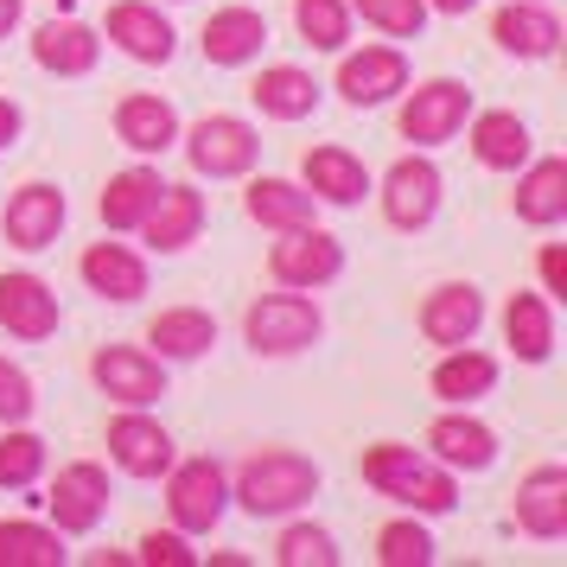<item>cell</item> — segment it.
<instances>
[{
    "mask_svg": "<svg viewBox=\"0 0 567 567\" xmlns=\"http://www.w3.org/2000/svg\"><path fill=\"white\" fill-rule=\"evenodd\" d=\"M363 485L414 516H446L460 504V472H446L427 446H402V440H377L363 453Z\"/></svg>",
    "mask_w": 567,
    "mask_h": 567,
    "instance_id": "1",
    "label": "cell"
},
{
    "mask_svg": "<svg viewBox=\"0 0 567 567\" xmlns=\"http://www.w3.org/2000/svg\"><path fill=\"white\" fill-rule=\"evenodd\" d=\"M319 485H326V472L307 453H293V446H256L249 460L236 465L230 497L249 516H293L319 497Z\"/></svg>",
    "mask_w": 567,
    "mask_h": 567,
    "instance_id": "2",
    "label": "cell"
},
{
    "mask_svg": "<svg viewBox=\"0 0 567 567\" xmlns=\"http://www.w3.org/2000/svg\"><path fill=\"white\" fill-rule=\"evenodd\" d=\"M319 332H326V312H319V300L300 293V287L261 293V300H249V312H243V338H249L256 358H300V351L319 344Z\"/></svg>",
    "mask_w": 567,
    "mask_h": 567,
    "instance_id": "3",
    "label": "cell"
},
{
    "mask_svg": "<svg viewBox=\"0 0 567 567\" xmlns=\"http://www.w3.org/2000/svg\"><path fill=\"white\" fill-rule=\"evenodd\" d=\"M230 511V472L210 460V453H192V460L166 465V516L179 536H210Z\"/></svg>",
    "mask_w": 567,
    "mask_h": 567,
    "instance_id": "4",
    "label": "cell"
},
{
    "mask_svg": "<svg viewBox=\"0 0 567 567\" xmlns=\"http://www.w3.org/2000/svg\"><path fill=\"white\" fill-rule=\"evenodd\" d=\"M179 147L198 179H249L261 159V134L243 115H198L192 128H179Z\"/></svg>",
    "mask_w": 567,
    "mask_h": 567,
    "instance_id": "5",
    "label": "cell"
},
{
    "mask_svg": "<svg viewBox=\"0 0 567 567\" xmlns=\"http://www.w3.org/2000/svg\"><path fill=\"white\" fill-rule=\"evenodd\" d=\"M465 115H472V90H465L460 78H427L402 96V122H395V128H402V141H414L421 154H434V147H446V141L465 128Z\"/></svg>",
    "mask_w": 567,
    "mask_h": 567,
    "instance_id": "6",
    "label": "cell"
},
{
    "mask_svg": "<svg viewBox=\"0 0 567 567\" xmlns=\"http://www.w3.org/2000/svg\"><path fill=\"white\" fill-rule=\"evenodd\" d=\"M268 275L281 287H300V293H319V287H332L344 275V243L332 230H281V243L268 249Z\"/></svg>",
    "mask_w": 567,
    "mask_h": 567,
    "instance_id": "7",
    "label": "cell"
},
{
    "mask_svg": "<svg viewBox=\"0 0 567 567\" xmlns=\"http://www.w3.org/2000/svg\"><path fill=\"white\" fill-rule=\"evenodd\" d=\"M383 217L395 224V230H427L440 217V198H446V179H440V166L421 147L414 154H402L395 166L383 173Z\"/></svg>",
    "mask_w": 567,
    "mask_h": 567,
    "instance_id": "8",
    "label": "cell"
},
{
    "mask_svg": "<svg viewBox=\"0 0 567 567\" xmlns=\"http://www.w3.org/2000/svg\"><path fill=\"white\" fill-rule=\"evenodd\" d=\"M409 52L402 45H363V52H338V96L351 109H377L389 96H402L409 90Z\"/></svg>",
    "mask_w": 567,
    "mask_h": 567,
    "instance_id": "9",
    "label": "cell"
},
{
    "mask_svg": "<svg viewBox=\"0 0 567 567\" xmlns=\"http://www.w3.org/2000/svg\"><path fill=\"white\" fill-rule=\"evenodd\" d=\"M45 516H52L58 536H90L109 516V472L96 460H71L52 478V497H45Z\"/></svg>",
    "mask_w": 567,
    "mask_h": 567,
    "instance_id": "10",
    "label": "cell"
},
{
    "mask_svg": "<svg viewBox=\"0 0 567 567\" xmlns=\"http://www.w3.org/2000/svg\"><path fill=\"white\" fill-rule=\"evenodd\" d=\"M90 377L103 389L109 402H122V409H154L159 395H166V363L154 351H134V344H103L96 358H90Z\"/></svg>",
    "mask_w": 567,
    "mask_h": 567,
    "instance_id": "11",
    "label": "cell"
},
{
    "mask_svg": "<svg viewBox=\"0 0 567 567\" xmlns=\"http://www.w3.org/2000/svg\"><path fill=\"white\" fill-rule=\"evenodd\" d=\"M103 39L134 64H173V52H179V32L159 13V0H115L103 20Z\"/></svg>",
    "mask_w": 567,
    "mask_h": 567,
    "instance_id": "12",
    "label": "cell"
},
{
    "mask_svg": "<svg viewBox=\"0 0 567 567\" xmlns=\"http://www.w3.org/2000/svg\"><path fill=\"white\" fill-rule=\"evenodd\" d=\"M64 192H58L52 179H27L13 198H7V210H0V230H7V243L13 249H27V256H39V249H52L58 230H64Z\"/></svg>",
    "mask_w": 567,
    "mask_h": 567,
    "instance_id": "13",
    "label": "cell"
},
{
    "mask_svg": "<svg viewBox=\"0 0 567 567\" xmlns=\"http://www.w3.org/2000/svg\"><path fill=\"white\" fill-rule=\"evenodd\" d=\"M109 460L122 465L128 478H166V465L179 460V446H173V434L147 409H122L109 421Z\"/></svg>",
    "mask_w": 567,
    "mask_h": 567,
    "instance_id": "14",
    "label": "cell"
},
{
    "mask_svg": "<svg viewBox=\"0 0 567 567\" xmlns=\"http://www.w3.org/2000/svg\"><path fill=\"white\" fill-rule=\"evenodd\" d=\"M491 39H497V52L523 58V64H542V58L561 52V13L548 7V0H511V7H497V20H491Z\"/></svg>",
    "mask_w": 567,
    "mask_h": 567,
    "instance_id": "15",
    "label": "cell"
},
{
    "mask_svg": "<svg viewBox=\"0 0 567 567\" xmlns=\"http://www.w3.org/2000/svg\"><path fill=\"white\" fill-rule=\"evenodd\" d=\"M58 293L52 281H39L32 268H13V275H0V332L20 338V344H39V338L58 332Z\"/></svg>",
    "mask_w": 567,
    "mask_h": 567,
    "instance_id": "16",
    "label": "cell"
},
{
    "mask_svg": "<svg viewBox=\"0 0 567 567\" xmlns=\"http://www.w3.org/2000/svg\"><path fill=\"white\" fill-rule=\"evenodd\" d=\"M516 529L529 542H561L567 536V465L542 460L516 485Z\"/></svg>",
    "mask_w": 567,
    "mask_h": 567,
    "instance_id": "17",
    "label": "cell"
},
{
    "mask_svg": "<svg viewBox=\"0 0 567 567\" xmlns=\"http://www.w3.org/2000/svg\"><path fill=\"white\" fill-rule=\"evenodd\" d=\"M485 332V293L472 281H440L427 300H421V338L453 351V344H472Z\"/></svg>",
    "mask_w": 567,
    "mask_h": 567,
    "instance_id": "18",
    "label": "cell"
},
{
    "mask_svg": "<svg viewBox=\"0 0 567 567\" xmlns=\"http://www.w3.org/2000/svg\"><path fill=\"white\" fill-rule=\"evenodd\" d=\"M83 287L96 293V300H109V307H134L141 293H147V256L141 249H128V243H90L78 261Z\"/></svg>",
    "mask_w": 567,
    "mask_h": 567,
    "instance_id": "19",
    "label": "cell"
},
{
    "mask_svg": "<svg viewBox=\"0 0 567 567\" xmlns=\"http://www.w3.org/2000/svg\"><path fill=\"white\" fill-rule=\"evenodd\" d=\"M516 224H529V230H555L567 224V159L561 154H529L516 166Z\"/></svg>",
    "mask_w": 567,
    "mask_h": 567,
    "instance_id": "20",
    "label": "cell"
},
{
    "mask_svg": "<svg viewBox=\"0 0 567 567\" xmlns=\"http://www.w3.org/2000/svg\"><path fill=\"white\" fill-rule=\"evenodd\" d=\"M261 45H268V13H256V7H217L205 20V32H198V52H205V64H217V71L256 64Z\"/></svg>",
    "mask_w": 567,
    "mask_h": 567,
    "instance_id": "21",
    "label": "cell"
},
{
    "mask_svg": "<svg viewBox=\"0 0 567 567\" xmlns=\"http://www.w3.org/2000/svg\"><path fill=\"white\" fill-rule=\"evenodd\" d=\"M179 128H185L179 109L166 103V96H154V90H134V96L115 103V141H122L128 154H141V159L179 147Z\"/></svg>",
    "mask_w": 567,
    "mask_h": 567,
    "instance_id": "22",
    "label": "cell"
},
{
    "mask_svg": "<svg viewBox=\"0 0 567 567\" xmlns=\"http://www.w3.org/2000/svg\"><path fill=\"white\" fill-rule=\"evenodd\" d=\"M198 230H205V192H198V185H166V192L154 198V210L141 217V236H147L154 256H179V249H192Z\"/></svg>",
    "mask_w": 567,
    "mask_h": 567,
    "instance_id": "23",
    "label": "cell"
},
{
    "mask_svg": "<svg viewBox=\"0 0 567 567\" xmlns=\"http://www.w3.org/2000/svg\"><path fill=\"white\" fill-rule=\"evenodd\" d=\"M465 141H472V159L485 166V173H516L523 159L536 154V134L529 122L516 115V109H485V115H465Z\"/></svg>",
    "mask_w": 567,
    "mask_h": 567,
    "instance_id": "24",
    "label": "cell"
},
{
    "mask_svg": "<svg viewBox=\"0 0 567 567\" xmlns=\"http://www.w3.org/2000/svg\"><path fill=\"white\" fill-rule=\"evenodd\" d=\"M427 453H434L446 472H491V465H497V434H491L478 414L446 409L434 427H427Z\"/></svg>",
    "mask_w": 567,
    "mask_h": 567,
    "instance_id": "25",
    "label": "cell"
},
{
    "mask_svg": "<svg viewBox=\"0 0 567 567\" xmlns=\"http://www.w3.org/2000/svg\"><path fill=\"white\" fill-rule=\"evenodd\" d=\"M32 58L52 78H90L103 64V32L83 27V20H45V27L32 32Z\"/></svg>",
    "mask_w": 567,
    "mask_h": 567,
    "instance_id": "26",
    "label": "cell"
},
{
    "mask_svg": "<svg viewBox=\"0 0 567 567\" xmlns=\"http://www.w3.org/2000/svg\"><path fill=\"white\" fill-rule=\"evenodd\" d=\"M300 185H307L319 205L351 210V205L370 198V166H363L358 154H344V147H312V154L300 159Z\"/></svg>",
    "mask_w": 567,
    "mask_h": 567,
    "instance_id": "27",
    "label": "cell"
},
{
    "mask_svg": "<svg viewBox=\"0 0 567 567\" xmlns=\"http://www.w3.org/2000/svg\"><path fill=\"white\" fill-rule=\"evenodd\" d=\"M147 344L159 363H198L217 344V319L205 307H166L147 319Z\"/></svg>",
    "mask_w": 567,
    "mask_h": 567,
    "instance_id": "28",
    "label": "cell"
},
{
    "mask_svg": "<svg viewBox=\"0 0 567 567\" xmlns=\"http://www.w3.org/2000/svg\"><path fill=\"white\" fill-rule=\"evenodd\" d=\"M249 103L261 109V122H307L312 109H319V78L300 71V64H268L249 83Z\"/></svg>",
    "mask_w": 567,
    "mask_h": 567,
    "instance_id": "29",
    "label": "cell"
},
{
    "mask_svg": "<svg viewBox=\"0 0 567 567\" xmlns=\"http://www.w3.org/2000/svg\"><path fill=\"white\" fill-rule=\"evenodd\" d=\"M243 210L256 217L261 230H307V224H319V198H312L300 179H249V192H243Z\"/></svg>",
    "mask_w": 567,
    "mask_h": 567,
    "instance_id": "30",
    "label": "cell"
},
{
    "mask_svg": "<svg viewBox=\"0 0 567 567\" xmlns=\"http://www.w3.org/2000/svg\"><path fill=\"white\" fill-rule=\"evenodd\" d=\"M504 344L516 351V363H548L555 358V300L548 293H511L504 300Z\"/></svg>",
    "mask_w": 567,
    "mask_h": 567,
    "instance_id": "31",
    "label": "cell"
},
{
    "mask_svg": "<svg viewBox=\"0 0 567 567\" xmlns=\"http://www.w3.org/2000/svg\"><path fill=\"white\" fill-rule=\"evenodd\" d=\"M427 383H434V395L446 409H472V402H485L491 389H497V358L478 351V344H453V351L434 363Z\"/></svg>",
    "mask_w": 567,
    "mask_h": 567,
    "instance_id": "32",
    "label": "cell"
},
{
    "mask_svg": "<svg viewBox=\"0 0 567 567\" xmlns=\"http://www.w3.org/2000/svg\"><path fill=\"white\" fill-rule=\"evenodd\" d=\"M166 192V179H159V166H128V173H115V179L103 185V224L109 230H141V217L154 210V198Z\"/></svg>",
    "mask_w": 567,
    "mask_h": 567,
    "instance_id": "33",
    "label": "cell"
},
{
    "mask_svg": "<svg viewBox=\"0 0 567 567\" xmlns=\"http://www.w3.org/2000/svg\"><path fill=\"white\" fill-rule=\"evenodd\" d=\"M64 536L52 523H32V516H13L0 523V567H64Z\"/></svg>",
    "mask_w": 567,
    "mask_h": 567,
    "instance_id": "34",
    "label": "cell"
},
{
    "mask_svg": "<svg viewBox=\"0 0 567 567\" xmlns=\"http://www.w3.org/2000/svg\"><path fill=\"white\" fill-rule=\"evenodd\" d=\"M45 465H52V446L32 434L27 421L0 434V491H32L45 478Z\"/></svg>",
    "mask_w": 567,
    "mask_h": 567,
    "instance_id": "35",
    "label": "cell"
},
{
    "mask_svg": "<svg viewBox=\"0 0 567 567\" xmlns=\"http://www.w3.org/2000/svg\"><path fill=\"white\" fill-rule=\"evenodd\" d=\"M293 32L312 52H344L351 45V0H293Z\"/></svg>",
    "mask_w": 567,
    "mask_h": 567,
    "instance_id": "36",
    "label": "cell"
},
{
    "mask_svg": "<svg viewBox=\"0 0 567 567\" xmlns=\"http://www.w3.org/2000/svg\"><path fill=\"white\" fill-rule=\"evenodd\" d=\"M377 561L383 567H427L434 561V536H427V523L421 516H395V523H383L377 529Z\"/></svg>",
    "mask_w": 567,
    "mask_h": 567,
    "instance_id": "37",
    "label": "cell"
},
{
    "mask_svg": "<svg viewBox=\"0 0 567 567\" xmlns=\"http://www.w3.org/2000/svg\"><path fill=\"white\" fill-rule=\"evenodd\" d=\"M351 20L377 27L383 39H421V27H427V0H351Z\"/></svg>",
    "mask_w": 567,
    "mask_h": 567,
    "instance_id": "38",
    "label": "cell"
},
{
    "mask_svg": "<svg viewBox=\"0 0 567 567\" xmlns=\"http://www.w3.org/2000/svg\"><path fill=\"white\" fill-rule=\"evenodd\" d=\"M275 561L281 567H338V542L319 523H287L275 542Z\"/></svg>",
    "mask_w": 567,
    "mask_h": 567,
    "instance_id": "39",
    "label": "cell"
},
{
    "mask_svg": "<svg viewBox=\"0 0 567 567\" xmlns=\"http://www.w3.org/2000/svg\"><path fill=\"white\" fill-rule=\"evenodd\" d=\"M32 409H39V383H32L27 363L0 358V427H20V421H32Z\"/></svg>",
    "mask_w": 567,
    "mask_h": 567,
    "instance_id": "40",
    "label": "cell"
},
{
    "mask_svg": "<svg viewBox=\"0 0 567 567\" xmlns=\"http://www.w3.org/2000/svg\"><path fill=\"white\" fill-rule=\"evenodd\" d=\"M134 561H141V567H198V548H192L179 529H147Z\"/></svg>",
    "mask_w": 567,
    "mask_h": 567,
    "instance_id": "41",
    "label": "cell"
},
{
    "mask_svg": "<svg viewBox=\"0 0 567 567\" xmlns=\"http://www.w3.org/2000/svg\"><path fill=\"white\" fill-rule=\"evenodd\" d=\"M536 268H542V293H548V300H567V249L561 243H542Z\"/></svg>",
    "mask_w": 567,
    "mask_h": 567,
    "instance_id": "42",
    "label": "cell"
},
{
    "mask_svg": "<svg viewBox=\"0 0 567 567\" xmlns=\"http://www.w3.org/2000/svg\"><path fill=\"white\" fill-rule=\"evenodd\" d=\"M20 128H27L20 103H7V96H0V147H13V141H20Z\"/></svg>",
    "mask_w": 567,
    "mask_h": 567,
    "instance_id": "43",
    "label": "cell"
},
{
    "mask_svg": "<svg viewBox=\"0 0 567 567\" xmlns=\"http://www.w3.org/2000/svg\"><path fill=\"white\" fill-rule=\"evenodd\" d=\"M20 20H27V0H0V39H13Z\"/></svg>",
    "mask_w": 567,
    "mask_h": 567,
    "instance_id": "44",
    "label": "cell"
},
{
    "mask_svg": "<svg viewBox=\"0 0 567 567\" xmlns=\"http://www.w3.org/2000/svg\"><path fill=\"white\" fill-rule=\"evenodd\" d=\"M478 0H427V13H446V20H465Z\"/></svg>",
    "mask_w": 567,
    "mask_h": 567,
    "instance_id": "45",
    "label": "cell"
}]
</instances>
